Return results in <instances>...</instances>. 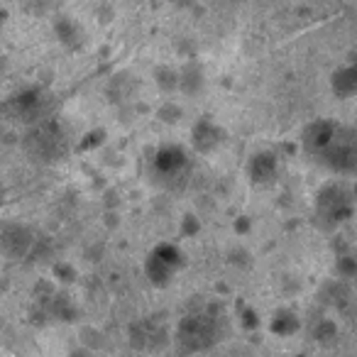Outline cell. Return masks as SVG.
Masks as SVG:
<instances>
[{
  "label": "cell",
  "mask_w": 357,
  "mask_h": 357,
  "mask_svg": "<svg viewBox=\"0 0 357 357\" xmlns=\"http://www.w3.org/2000/svg\"><path fill=\"white\" fill-rule=\"evenodd\" d=\"M220 337V318L213 311H199L189 313L178 321L176 326V342L181 355H191V352L208 350L211 345H215Z\"/></svg>",
  "instance_id": "obj_1"
},
{
  "label": "cell",
  "mask_w": 357,
  "mask_h": 357,
  "mask_svg": "<svg viewBox=\"0 0 357 357\" xmlns=\"http://www.w3.org/2000/svg\"><path fill=\"white\" fill-rule=\"evenodd\" d=\"M25 149L27 154H32L35 159H42V162H52V159L61 157L66 152L64 130L54 120H42L25 137Z\"/></svg>",
  "instance_id": "obj_2"
},
{
  "label": "cell",
  "mask_w": 357,
  "mask_h": 357,
  "mask_svg": "<svg viewBox=\"0 0 357 357\" xmlns=\"http://www.w3.org/2000/svg\"><path fill=\"white\" fill-rule=\"evenodd\" d=\"M316 213L328 225H340L355 213L352 194L345 184H326L316 196Z\"/></svg>",
  "instance_id": "obj_3"
},
{
  "label": "cell",
  "mask_w": 357,
  "mask_h": 357,
  "mask_svg": "<svg viewBox=\"0 0 357 357\" xmlns=\"http://www.w3.org/2000/svg\"><path fill=\"white\" fill-rule=\"evenodd\" d=\"M47 93L42 89H25L20 93H15L10 100H8V108L15 113L17 120L22 123H42L47 113Z\"/></svg>",
  "instance_id": "obj_4"
},
{
  "label": "cell",
  "mask_w": 357,
  "mask_h": 357,
  "mask_svg": "<svg viewBox=\"0 0 357 357\" xmlns=\"http://www.w3.org/2000/svg\"><path fill=\"white\" fill-rule=\"evenodd\" d=\"M323 164H328L335 172H345V174H355L357 172V139L347 132H340L337 139L321 154Z\"/></svg>",
  "instance_id": "obj_5"
},
{
  "label": "cell",
  "mask_w": 357,
  "mask_h": 357,
  "mask_svg": "<svg viewBox=\"0 0 357 357\" xmlns=\"http://www.w3.org/2000/svg\"><path fill=\"white\" fill-rule=\"evenodd\" d=\"M340 132H342L340 125L333 123V120H316V123L308 125L306 132H303V147H306L308 154L321 157V154L335 142Z\"/></svg>",
  "instance_id": "obj_6"
},
{
  "label": "cell",
  "mask_w": 357,
  "mask_h": 357,
  "mask_svg": "<svg viewBox=\"0 0 357 357\" xmlns=\"http://www.w3.org/2000/svg\"><path fill=\"white\" fill-rule=\"evenodd\" d=\"M35 248H37V238L32 235L30 228H25L20 223L6 225V230H3V252L8 257L13 259L27 257Z\"/></svg>",
  "instance_id": "obj_7"
},
{
  "label": "cell",
  "mask_w": 357,
  "mask_h": 357,
  "mask_svg": "<svg viewBox=\"0 0 357 357\" xmlns=\"http://www.w3.org/2000/svg\"><path fill=\"white\" fill-rule=\"evenodd\" d=\"M186 167H189V154L178 144H164L154 154V172L159 176H178L186 172Z\"/></svg>",
  "instance_id": "obj_8"
},
{
  "label": "cell",
  "mask_w": 357,
  "mask_h": 357,
  "mask_svg": "<svg viewBox=\"0 0 357 357\" xmlns=\"http://www.w3.org/2000/svg\"><path fill=\"white\" fill-rule=\"evenodd\" d=\"M277 154L274 152H257L248 164V174L252 184H269L277 176Z\"/></svg>",
  "instance_id": "obj_9"
},
{
  "label": "cell",
  "mask_w": 357,
  "mask_h": 357,
  "mask_svg": "<svg viewBox=\"0 0 357 357\" xmlns=\"http://www.w3.org/2000/svg\"><path fill=\"white\" fill-rule=\"evenodd\" d=\"M220 130L215 128L211 120H199V123L194 125V135H191V142H194V149L201 154H208L211 149L218 147L220 142Z\"/></svg>",
  "instance_id": "obj_10"
},
{
  "label": "cell",
  "mask_w": 357,
  "mask_h": 357,
  "mask_svg": "<svg viewBox=\"0 0 357 357\" xmlns=\"http://www.w3.org/2000/svg\"><path fill=\"white\" fill-rule=\"evenodd\" d=\"M144 272H147V279L154 284V287H167L169 282L174 279V274L178 272L176 267H172L169 262H164L159 255H154V252H149V257H147V262H144Z\"/></svg>",
  "instance_id": "obj_11"
},
{
  "label": "cell",
  "mask_w": 357,
  "mask_h": 357,
  "mask_svg": "<svg viewBox=\"0 0 357 357\" xmlns=\"http://www.w3.org/2000/svg\"><path fill=\"white\" fill-rule=\"evenodd\" d=\"M331 86L337 98H350V96H355L357 93V64L337 69L331 79Z\"/></svg>",
  "instance_id": "obj_12"
},
{
  "label": "cell",
  "mask_w": 357,
  "mask_h": 357,
  "mask_svg": "<svg viewBox=\"0 0 357 357\" xmlns=\"http://www.w3.org/2000/svg\"><path fill=\"white\" fill-rule=\"evenodd\" d=\"M269 328H272V333H277V335H291V333L298 331V316L294 311H289V308H279L272 316Z\"/></svg>",
  "instance_id": "obj_13"
},
{
  "label": "cell",
  "mask_w": 357,
  "mask_h": 357,
  "mask_svg": "<svg viewBox=\"0 0 357 357\" xmlns=\"http://www.w3.org/2000/svg\"><path fill=\"white\" fill-rule=\"evenodd\" d=\"M54 30H56V37H59V40L64 42L69 50H76V47L81 45L79 27H76L69 17H59V20H56V25H54Z\"/></svg>",
  "instance_id": "obj_14"
},
{
  "label": "cell",
  "mask_w": 357,
  "mask_h": 357,
  "mask_svg": "<svg viewBox=\"0 0 357 357\" xmlns=\"http://www.w3.org/2000/svg\"><path fill=\"white\" fill-rule=\"evenodd\" d=\"M201 84H204V76H201V69L194 64L186 66L181 74H178V89H184L186 93H194V91L201 89Z\"/></svg>",
  "instance_id": "obj_15"
},
{
  "label": "cell",
  "mask_w": 357,
  "mask_h": 357,
  "mask_svg": "<svg viewBox=\"0 0 357 357\" xmlns=\"http://www.w3.org/2000/svg\"><path fill=\"white\" fill-rule=\"evenodd\" d=\"M157 84L162 86L164 91H174L178 86V74L169 69V66H159L157 69Z\"/></svg>",
  "instance_id": "obj_16"
},
{
  "label": "cell",
  "mask_w": 357,
  "mask_h": 357,
  "mask_svg": "<svg viewBox=\"0 0 357 357\" xmlns=\"http://www.w3.org/2000/svg\"><path fill=\"white\" fill-rule=\"evenodd\" d=\"M313 335H316L318 342H331L333 337L337 335V326L333 321H328V318H323V321L316 326V333H313Z\"/></svg>",
  "instance_id": "obj_17"
},
{
  "label": "cell",
  "mask_w": 357,
  "mask_h": 357,
  "mask_svg": "<svg viewBox=\"0 0 357 357\" xmlns=\"http://www.w3.org/2000/svg\"><path fill=\"white\" fill-rule=\"evenodd\" d=\"M328 294V303H342L347 298V287L342 282H331L326 287Z\"/></svg>",
  "instance_id": "obj_18"
},
{
  "label": "cell",
  "mask_w": 357,
  "mask_h": 357,
  "mask_svg": "<svg viewBox=\"0 0 357 357\" xmlns=\"http://www.w3.org/2000/svg\"><path fill=\"white\" fill-rule=\"evenodd\" d=\"M337 274L342 279H352L357 274V259L352 255H345V257L337 259Z\"/></svg>",
  "instance_id": "obj_19"
},
{
  "label": "cell",
  "mask_w": 357,
  "mask_h": 357,
  "mask_svg": "<svg viewBox=\"0 0 357 357\" xmlns=\"http://www.w3.org/2000/svg\"><path fill=\"white\" fill-rule=\"evenodd\" d=\"M159 118H162L164 123H176V120L181 118V108H176L174 103H167L159 110Z\"/></svg>",
  "instance_id": "obj_20"
},
{
  "label": "cell",
  "mask_w": 357,
  "mask_h": 357,
  "mask_svg": "<svg viewBox=\"0 0 357 357\" xmlns=\"http://www.w3.org/2000/svg\"><path fill=\"white\" fill-rule=\"evenodd\" d=\"M199 218H196L194 213H189V215H184V223H181V233L184 235H196L199 233Z\"/></svg>",
  "instance_id": "obj_21"
},
{
  "label": "cell",
  "mask_w": 357,
  "mask_h": 357,
  "mask_svg": "<svg viewBox=\"0 0 357 357\" xmlns=\"http://www.w3.org/2000/svg\"><path fill=\"white\" fill-rule=\"evenodd\" d=\"M103 137H105V132L103 130H93V132H89V137L81 142V147L84 149H93V147H98L100 142H103Z\"/></svg>",
  "instance_id": "obj_22"
},
{
  "label": "cell",
  "mask_w": 357,
  "mask_h": 357,
  "mask_svg": "<svg viewBox=\"0 0 357 357\" xmlns=\"http://www.w3.org/2000/svg\"><path fill=\"white\" fill-rule=\"evenodd\" d=\"M243 326L245 328H257V313L252 308H245L243 311Z\"/></svg>",
  "instance_id": "obj_23"
},
{
  "label": "cell",
  "mask_w": 357,
  "mask_h": 357,
  "mask_svg": "<svg viewBox=\"0 0 357 357\" xmlns=\"http://www.w3.org/2000/svg\"><path fill=\"white\" fill-rule=\"evenodd\" d=\"M56 277L64 279V282H74V269L66 267V264H61V267H56Z\"/></svg>",
  "instance_id": "obj_24"
},
{
  "label": "cell",
  "mask_w": 357,
  "mask_h": 357,
  "mask_svg": "<svg viewBox=\"0 0 357 357\" xmlns=\"http://www.w3.org/2000/svg\"><path fill=\"white\" fill-rule=\"evenodd\" d=\"M235 230H238L240 235H245L250 230V220L248 218H240L238 223H235Z\"/></svg>",
  "instance_id": "obj_25"
},
{
  "label": "cell",
  "mask_w": 357,
  "mask_h": 357,
  "mask_svg": "<svg viewBox=\"0 0 357 357\" xmlns=\"http://www.w3.org/2000/svg\"><path fill=\"white\" fill-rule=\"evenodd\" d=\"M69 357H93V355H91L89 350H74V352H71Z\"/></svg>",
  "instance_id": "obj_26"
}]
</instances>
